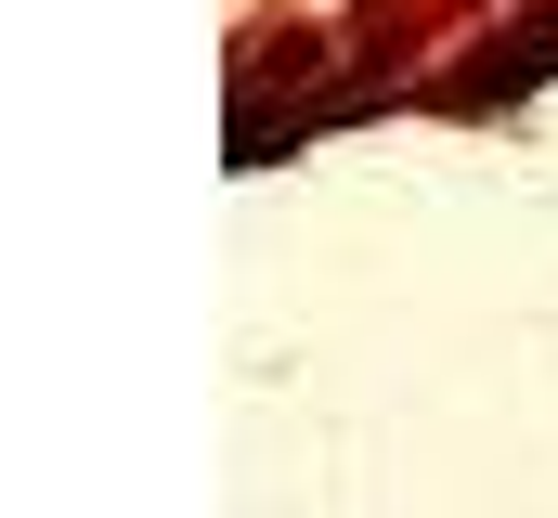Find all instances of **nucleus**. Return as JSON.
<instances>
[{"instance_id": "1", "label": "nucleus", "mask_w": 558, "mask_h": 518, "mask_svg": "<svg viewBox=\"0 0 558 518\" xmlns=\"http://www.w3.org/2000/svg\"><path fill=\"white\" fill-rule=\"evenodd\" d=\"M533 78H558V13H533V26H520V39H507L494 65H468V78H441V118H507V104H520Z\"/></svg>"}]
</instances>
